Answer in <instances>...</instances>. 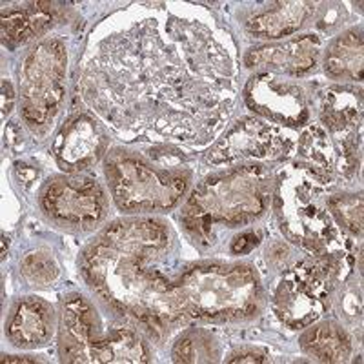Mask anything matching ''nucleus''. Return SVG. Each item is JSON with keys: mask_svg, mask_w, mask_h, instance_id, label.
<instances>
[{"mask_svg": "<svg viewBox=\"0 0 364 364\" xmlns=\"http://www.w3.org/2000/svg\"><path fill=\"white\" fill-rule=\"evenodd\" d=\"M60 353L68 363H148V350L136 331L122 324L100 328L97 311L82 295L64 302Z\"/></svg>", "mask_w": 364, "mask_h": 364, "instance_id": "nucleus-7", "label": "nucleus"}, {"mask_svg": "<svg viewBox=\"0 0 364 364\" xmlns=\"http://www.w3.org/2000/svg\"><path fill=\"white\" fill-rule=\"evenodd\" d=\"M333 177L315 166L295 164L282 173L275 193V210L286 237L311 255L324 257L344 277L353 264V245L331 215L328 200Z\"/></svg>", "mask_w": 364, "mask_h": 364, "instance_id": "nucleus-3", "label": "nucleus"}, {"mask_svg": "<svg viewBox=\"0 0 364 364\" xmlns=\"http://www.w3.org/2000/svg\"><path fill=\"white\" fill-rule=\"evenodd\" d=\"M272 195V177L262 166H242L208 177L195 188L182 213L188 232L208 240L215 224L237 228L261 217Z\"/></svg>", "mask_w": 364, "mask_h": 364, "instance_id": "nucleus-4", "label": "nucleus"}, {"mask_svg": "<svg viewBox=\"0 0 364 364\" xmlns=\"http://www.w3.org/2000/svg\"><path fill=\"white\" fill-rule=\"evenodd\" d=\"M53 308L38 297H28L13 308L6 323V333L15 346H42L53 336Z\"/></svg>", "mask_w": 364, "mask_h": 364, "instance_id": "nucleus-15", "label": "nucleus"}, {"mask_svg": "<svg viewBox=\"0 0 364 364\" xmlns=\"http://www.w3.org/2000/svg\"><path fill=\"white\" fill-rule=\"evenodd\" d=\"M228 363H268V359H266L262 353L259 352H253V350H245V352L237 353L235 357H232V359L228 360Z\"/></svg>", "mask_w": 364, "mask_h": 364, "instance_id": "nucleus-25", "label": "nucleus"}, {"mask_svg": "<svg viewBox=\"0 0 364 364\" xmlns=\"http://www.w3.org/2000/svg\"><path fill=\"white\" fill-rule=\"evenodd\" d=\"M257 245H259V235H255L253 232L242 233L232 240V253H235V255L250 253Z\"/></svg>", "mask_w": 364, "mask_h": 364, "instance_id": "nucleus-24", "label": "nucleus"}, {"mask_svg": "<svg viewBox=\"0 0 364 364\" xmlns=\"http://www.w3.org/2000/svg\"><path fill=\"white\" fill-rule=\"evenodd\" d=\"M301 348L321 363H343L352 352V343L343 328L323 323L301 337Z\"/></svg>", "mask_w": 364, "mask_h": 364, "instance_id": "nucleus-19", "label": "nucleus"}, {"mask_svg": "<svg viewBox=\"0 0 364 364\" xmlns=\"http://www.w3.org/2000/svg\"><path fill=\"white\" fill-rule=\"evenodd\" d=\"M13 108V87L9 80H2V109L6 113L11 112Z\"/></svg>", "mask_w": 364, "mask_h": 364, "instance_id": "nucleus-26", "label": "nucleus"}, {"mask_svg": "<svg viewBox=\"0 0 364 364\" xmlns=\"http://www.w3.org/2000/svg\"><path fill=\"white\" fill-rule=\"evenodd\" d=\"M2 360H4V363H35V359H28V357L18 355H4Z\"/></svg>", "mask_w": 364, "mask_h": 364, "instance_id": "nucleus-27", "label": "nucleus"}, {"mask_svg": "<svg viewBox=\"0 0 364 364\" xmlns=\"http://www.w3.org/2000/svg\"><path fill=\"white\" fill-rule=\"evenodd\" d=\"M315 11L311 2H279L269 11L261 13L248 22L252 33L268 38L286 37L301 28Z\"/></svg>", "mask_w": 364, "mask_h": 364, "instance_id": "nucleus-17", "label": "nucleus"}, {"mask_svg": "<svg viewBox=\"0 0 364 364\" xmlns=\"http://www.w3.org/2000/svg\"><path fill=\"white\" fill-rule=\"evenodd\" d=\"M149 157L115 149L106 161V177L113 199L126 211L170 210L181 200L191 173L181 151L151 149Z\"/></svg>", "mask_w": 364, "mask_h": 364, "instance_id": "nucleus-5", "label": "nucleus"}, {"mask_svg": "<svg viewBox=\"0 0 364 364\" xmlns=\"http://www.w3.org/2000/svg\"><path fill=\"white\" fill-rule=\"evenodd\" d=\"M106 206L104 191L91 178H57L42 191V208L60 224L90 228L104 219Z\"/></svg>", "mask_w": 364, "mask_h": 364, "instance_id": "nucleus-11", "label": "nucleus"}, {"mask_svg": "<svg viewBox=\"0 0 364 364\" xmlns=\"http://www.w3.org/2000/svg\"><path fill=\"white\" fill-rule=\"evenodd\" d=\"M22 168H24V171H26V173H28V168H29V166H22ZM18 175H22V170H21V168H18ZM35 177H37V171H31V175H29V177H28V175H26V177L22 178V181H24L26 184H29V182L33 181Z\"/></svg>", "mask_w": 364, "mask_h": 364, "instance_id": "nucleus-28", "label": "nucleus"}, {"mask_svg": "<svg viewBox=\"0 0 364 364\" xmlns=\"http://www.w3.org/2000/svg\"><path fill=\"white\" fill-rule=\"evenodd\" d=\"M294 148V136L279 124L259 119H242L208 151L206 162L233 164L245 159L277 161Z\"/></svg>", "mask_w": 364, "mask_h": 364, "instance_id": "nucleus-10", "label": "nucleus"}, {"mask_svg": "<svg viewBox=\"0 0 364 364\" xmlns=\"http://www.w3.org/2000/svg\"><path fill=\"white\" fill-rule=\"evenodd\" d=\"M318 115L323 128L330 133H350V129L360 124L363 99L360 91L352 87L331 86L321 93Z\"/></svg>", "mask_w": 364, "mask_h": 364, "instance_id": "nucleus-16", "label": "nucleus"}, {"mask_svg": "<svg viewBox=\"0 0 364 364\" xmlns=\"http://www.w3.org/2000/svg\"><path fill=\"white\" fill-rule=\"evenodd\" d=\"M326 73L331 79H363V31L352 29L337 38L326 53Z\"/></svg>", "mask_w": 364, "mask_h": 364, "instance_id": "nucleus-20", "label": "nucleus"}, {"mask_svg": "<svg viewBox=\"0 0 364 364\" xmlns=\"http://www.w3.org/2000/svg\"><path fill=\"white\" fill-rule=\"evenodd\" d=\"M68 53L60 41H44L29 51L21 70L22 117L33 129H46L57 117L66 91Z\"/></svg>", "mask_w": 364, "mask_h": 364, "instance_id": "nucleus-8", "label": "nucleus"}, {"mask_svg": "<svg viewBox=\"0 0 364 364\" xmlns=\"http://www.w3.org/2000/svg\"><path fill=\"white\" fill-rule=\"evenodd\" d=\"M182 318L239 321L253 317L261 302V284L250 266H188L175 281Z\"/></svg>", "mask_w": 364, "mask_h": 364, "instance_id": "nucleus-6", "label": "nucleus"}, {"mask_svg": "<svg viewBox=\"0 0 364 364\" xmlns=\"http://www.w3.org/2000/svg\"><path fill=\"white\" fill-rule=\"evenodd\" d=\"M22 273L29 282L33 284H48L57 277V264L48 253L35 252L29 253L22 262Z\"/></svg>", "mask_w": 364, "mask_h": 364, "instance_id": "nucleus-22", "label": "nucleus"}, {"mask_svg": "<svg viewBox=\"0 0 364 364\" xmlns=\"http://www.w3.org/2000/svg\"><path fill=\"white\" fill-rule=\"evenodd\" d=\"M170 245V232L159 220H120L84 252L80 269L87 284L117 311L161 331L166 323L182 321L175 299L178 275L161 266Z\"/></svg>", "mask_w": 364, "mask_h": 364, "instance_id": "nucleus-2", "label": "nucleus"}, {"mask_svg": "<svg viewBox=\"0 0 364 364\" xmlns=\"http://www.w3.org/2000/svg\"><path fill=\"white\" fill-rule=\"evenodd\" d=\"M321 42L315 35H304L291 38L284 44L262 46L248 51L245 64L248 68H269L288 75H302L315 68L318 58Z\"/></svg>", "mask_w": 364, "mask_h": 364, "instance_id": "nucleus-14", "label": "nucleus"}, {"mask_svg": "<svg viewBox=\"0 0 364 364\" xmlns=\"http://www.w3.org/2000/svg\"><path fill=\"white\" fill-rule=\"evenodd\" d=\"M339 272L324 257H310L284 273L273 308L290 328H306L330 308V297Z\"/></svg>", "mask_w": 364, "mask_h": 364, "instance_id": "nucleus-9", "label": "nucleus"}, {"mask_svg": "<svg viewBox=\"0 0 364 364\" xmlns=\"http://www.w3.org/2000/svg\"><path fill=\"white\" fill-rule=\"evenodd\" d=\"M53 22V6L31 2L2 13V37L9 42H26L44 33Z\"/></svg>", "mask_w": 364, "mask_h": 364, "instance_id": "nucleus-18", "label": "nucleus"}, {"mask_svg": "<svg viewBox=\"0 0 364 364\" xmlns=\"http://www.w3.org/2000/svg\"><path fill=\"white\" fill-rule=\"evenodd\" d=\"M108 146L106 132L87 115L71 119L55 141V157L64 170H82L102 157Z\"/></svg>", "mask_w": 364, "mask_h": 364, "instance_id": "nucleus-13", "label": "nucleus"}, {"mask_svg": "<svg viewBox=\"0 0 364 364\" xmlns=\"http://www.w3.org/2000/svg\"><path fill=\"white\" fill-rule=\"evenodd\" d=\"M331 215L344 232L360 235L363 232V199L360 195H331L328 200Z\"/></svg>", "mask_w": 364, "mask_h": 364, "instance_id": "nucleus-21", "label": "nucleus"}, {"mask_svg": "<svg viewBox=\"0 0 364 364\" xmlns=\"http://www.w3.org/2000/svg\"><path fill=\"white\" fill-rule=\"evenodd\" d=\"M82 91L117 132L206 144L230 119L237 70L210 28L168 15L100 42Z\"/></svg>", "mask_w": 364, "mask_h": 364, "instance_id": "nucleus-1", "label": "nucleus"}, {"mask_svg": "<svg viewBox=\"0 0 364 364\" xmlns=\"http://www.w3.org/2000/svg\"><path fill=\"white\" fill-rule=\"evenodd\" d=\"M245 100L257 115L286 128L306 124L310 117L304 90L279 75L259 73L252 77L245 87Z\"/></svg>", "mask_w": 364, "mask_h": 364, "instance_id": "nucleus-12", "label": "nucleus"}, {"mask_svg": "<svg viewBox=\"0 0 364 364\" xmlns=\"http://www.w3.org/2000/svg\"><path fill=\"white\" fill-rule=\"evenodd\" d=\"M208 341H203V333H188L181 337L178 343L175 344L173 360L175 363H197V360H211L208 357V350H204V344Z\"/></svg>", "mask_w": 364, "mask_h": 364, "instance_id": "nucleus-23", "label": "nucleus"}]
</instances>
